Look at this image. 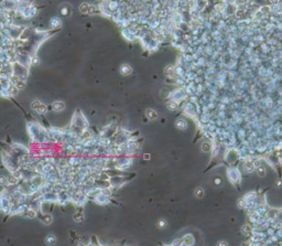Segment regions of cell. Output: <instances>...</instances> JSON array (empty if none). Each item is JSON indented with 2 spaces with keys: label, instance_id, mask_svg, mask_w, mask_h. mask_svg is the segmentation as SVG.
Here are the masks:
<instances>
[{
  "label": "cell",
  "instance_id": "1",
  "mask_svg": "<svg viewBox=\"0 0 282 246\" xmlns=\"http://www.w3.org/2000/svg\"><path fill=\"white\" fill-rule=\"evenodd\" d=\"M52 108L55 111H61L65 108V104L63 103V101H54V103L52 104Z\"/></svg>",
  "mask_w": 282,
  "mask_h": 246
},
{
  "label": "cell",
  "instance_id": "2",
  "mask_svg": "<svg viewBox=\"0 0 282 246\" xmlns=\"http://www.w3.org/2000/svg\"><path fill=\"white\" fill-rule=\"evenodd\" d=\"M146 114H147V117L149 119H156L157 117H158V115H157V113L154 110H152V109H147L146 110Z\"/></svg>",
  "mask_w": 282,
  "mask_h": 246
},
{
  "label": "cell",
  "instance_id": "3",
  "mask_svg": "<svg viewBox=\"0 0 282 246\" xmlns=\"http://www.w3.org/2000/svg\"><path fill=\"white\" fill-rule=\"evenodd\" d=\"M55 236L54 235H52V234H50V235H47L46 236V238H45V242H46V244H49V245H53L55 243Z\"/></svg>",
  "mask_w": 282,
  "mask_h": 246
},
{
  "label": "cell",
  "instance_id": "4",
  "mask_svg": "<svg viewBox=\"0 0 282 246\" xmlns=\"http://www.w3.org/2000/svg\"><path fill=\"white\" fill-rule=\"evenodd\" d=\"M203 194H204V191H203V189L202 188H197L195 190V195L197 196V197H202L203 196Z\"/></svg>",
  "mask_w": 282,
  "mask_h": 246
},
{
  "label": "cell",
  "instance_id": "5",
  "mask_svg": "<svg viewBox=\"0 0 282 246\" xmlns=\"http://www.w3.org/2000/svg\"><path fill=\"white\" fill-rule=\"evenodd\" d=\"M258 173H259V175L263 177V175L266 174V170H264V168H263V167H259V168H258Z\"/></svg>",
  "mask_w": 282,
  "mask_h": 246
},
{
  "label": "cell",
  "instance_id": "6",
  "mask_svg": "<svg viewBox=\"0 0 282 246\" xmlns=\"http://www.w3.org/2000/svg\"><path fill=\"white\" fill-rule=\"evenodd\" d=\"M52 222V217H51V215H45V221H43V223H45V224H50Z\"/></svg>",
  "mask_w": 282,
  "mask_h": 246
},
{
  "label": "cell",
  "instance_id": "7",
  "mask_svg": "<svg viewBox=\"0 0 282 246\" xmlns=\"http://www.w3.org/2000/svg\"><path fill=\"white\" fill-rule=\"evenodd\" d=\"M203 150H204V151H209V145H207V143H204V145H203Z\"/></svg>",
  "mask_w": 282,
  "mask_h": 246
},
{
  "label": "cell",
  "instance_id": "8",
  "mask_svg": "<svg viewBox=\"0 0 282 246\" xmlns=\"http://www.w3.org/2000/svg\"><path fill=\"white\" fill-rule=\"evenodd\" d=\"M159 226H160V227H162V226H165V222L161 220L160 222H159Z\"/></svg>",
  "mask_w": 282,
  "mask_h": 246
}]
</instances>
